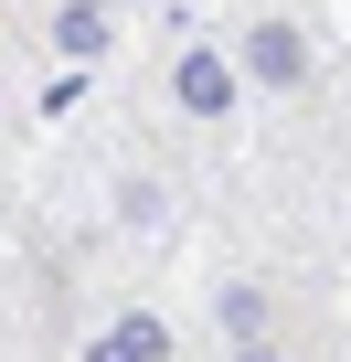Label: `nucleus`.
I'll return each mask as SVG.
<instances>
[{"mask_svg":"<svg viewBox=\"0 0 351 362\" xmlns=\"http://www.w3.org/2000/svg\"><path fill=\"white\" fill-rule=\"evenodd\" d=\"M43 43H54V64H107L117 54V0H43Z\"/></svg>","mask_w":351,"mask_h":362,"instance_id":"3","label":"nucleus"},{"mask_svg":"<svg viewBox=\"0 0 351 362\" xmlns=\"http://www.w3.org/2000/svg\"><path fill=\"white\" fill-rule=\"evenodd\" d=\"M245 330H277L266 277H224V288H213V341H245Z\"/></svg>","mask_w":351,"mask_h":362,"instance_id":"5","label":"nucleus"},{"mask_svg":"<svg viewBox=\"0 0 351 362\" xmlns=\"http://www.w3.org/2000/svg\"><path fill=\"white\" fill-rule=\"evenodd\" d=\"M234 54H245V75H256L266 96H309V75H319V54H309V22H287V11H256V22H234Z\"/></svg>","mask_w":351,"mask_h":362,"instance_id":"2","label":"nucleus"},{"mask_svg":"<svg viewBox=\"0 0 351 362\" xmlns=\"http://www.w3.org/2000/svg\"><path fill=\"white\" fill-rule=\"evenodd\" d=\"M85 362H170V330H160L149 309H117V320L85 341Z\"/></svg>","mask_w":351,"mask_h":362,"instance_id":"4","label":"nucleus"},{"mask_svg":"<svg viewBox=\"0 0 351 362\" xmlns=\"http://www.w3.org/2000/svg\"><path fill=\"white\" fill-rule=\"evenodd\" d=\"M170 117H182V128H234L245 117V96H256V75H245V54L224 43V33H182V43H170Z\"/></svg>","mask_w":351,"mask_h":362,"instance_id":"1","label":"nucleus"},{"mask_svg":"<svg viewBox=\"0 0 351 362\" xmlns=\"http://www.w3.org/2000/svg\"><path fill=\"white\" fill-rule=\"evenodd\" d=\"M224 362H287V330H245V341H224Z\"/></svg>","mask_w":351,"mask_h":362,"instance_id":"6","label":"nucleus"}]
</instances>
